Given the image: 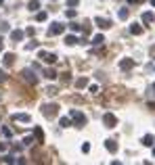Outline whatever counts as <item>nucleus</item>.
I'll list each match as a JSON object with an SVG mask.
<instances>
[{"label":"nucleus","mask_w":155,"mask_h":165,"mask_svg":"<svg viewBox=\"0 0 155 165\" xmlns=\"http://www.w3.org/2000/svg\"><path fill=\"white\" fill-rule=\"evenodd\" d=\"M69 115H71V124H76L78 127H82V125H86V115L82 113V111H78V109H71L69 111Z\"/></svg>","instance_id":"1"},{"label":"nucleus","mask_w":155,"mask_h":165,"mask_svg":"<svg viewBox=\"0 0 155 165\" xmlns=\"http://www.w3.org/2000/svg\"><path fill=\"white\" fill-rule=\"evenodd\" d=\"M42 115H44V117H48V119L57 117V115H59V105H55V102L44 105V107H42Z\"/></svg>","instance_id":"2"},{"label":"nucleus","mask_w":155,"mask_h":165,"mask_svg":"<svg viewBox=\"0 0 155 165\" xmlns=\"http://www.w3.org/2000/svg\"><path fill=\"white\" fill-rule=\"evenodd\" d=\"M38 57L44 61V63H48V65H55V63L59 61V57H57V54H52V52H46V50H40Z\"/></svg>","instance_id":"3"},{"label":"nucleus","mask_w":155,"mask_h":165,"mask_svg":"<svg viewBox=\"0 0 155 165\" xmlns=\"http://www.w3.org/2000/svg\"><path fill=\"white\" fill-rule=\"evenodd\" d=\"M63 32H65V25H63V23H52V25L48 27V32H46V34H48V38H52V36L63 34Z\"/></svg>","instance_id":"4"},{"label":"nucleus","mask_w":155,"mask_h":165,"mask_svg":"<svg viewBox=\"0 0 155 165\" xmlns=\"http://www.w3.org/2000/svg\"><path fill=\"white\" fill-rule=\"evenodd\" d=\"M103 124H105V127L111 130V127H115L117 125V117L113 115V113H105V115H103Z\"/></svg>","instance_id":"5"},{"label":"nucleus","mask_w":155,"mask_h":165,"mask_svg":"<svg viewBox=\"0 0 155 165\" xmlns=\"http://www.w3.org/2000/svg\"><path fill=\"white\" fill-rule=\"evenodd\" d=\"M21 75H23V78H25L30 84H34V86L38 84V78L34 75V71H32V69H23V71H21Z\"/></svg>","instance_id":"6"},{"label":"nucleus","mask_w":155,"mask_h":165,"mask_svg":"<svg viewBox=\"0 0 155 165\" xmlns=\"http://www.w3.org/2000/svg\"><path fill=\"white\" fill-rule=\"evenodd\" d=\"M132 67H134V59H122L119 61V69L122 71H130Z\"/></svg>","instance_id":"7"},{"label":"nucleus","mask_w":155,"mask_h":165,"mask_svg":"<svg viewBox=\"0 0 155 165\" xmlns=\"http://www.w3.org/2000/svg\"><path fill=\"white\" fill-rule=\"evenodd\" d=\"M13 119H15V121H21V124H30V121H32V117H30L27 113H15Z\"/></svg>","instance_id":"8"},{"label":"nucleus","mask_w":155,"mask_h":165,"mask_svg":"<svg viewBox=\"0 0 155 165\" xmlns=\"http://www.w3.org/2000/svg\"><path fill=\"white\" fill-rule=\"evenodd\" d=\"M23 36H25L23 29H13V32H11V40L13 42H21L23 40Z\"/></svg>","instance_id":"9"},{"label":"nucleus","mask_w":155,"mask_h":165,"mask_svg":"<svg viewBox=\"0 0 155 165\" xmlns=\"http://www.w3.org/2000/svg\"><path fill=\"white\" fill-rule=\"evenodd\" d=\"M105 148H107L109 153H117V148H119V144H117L115 140H111V138H109V140H105Z\"/></svg>","instance_id":"10"},{"label":"nucleus","mask_w":155,"mask_h":165,"mask_svg":"<svg viewBox=\"0 0 155 165\" xmlns=\"http://www.w3.org/2000/svg\"><path fill=\"white\" fill-rule=\"evenodd\" d=\"M94 23H96L101 29H109V27H111V21H109V19H101V17H96Z\"/></svg>","instance_id":"11"},{"label":"nucleus","mask_w":155,"mask_h":165,"mask_svg":"<svg viewBox=\"0 0 155 165\" xmlns=\"http://www.w3.org/2000/svg\"><path fill=\"white\" fill-rule=\"evenodd\" d=\"M34 136H36V142H38V144L44 142V132H42V127H40V125L34 127Z\"/></svg>","instance_id":"12"},{"label":"nucleus","mask_w":155,"mask_h":165,"mask_svg":"<svg viewBox=\"0 0 155 165\" xmlns=\"http://www.w3.org/2000/svg\"><path fill=\"white\" fill-rule=\"evenodd\" d=\"M2 63H4V67H11V65L15 63V54H13V52H6L4 59H2Z\"/></svg>","instance_id":"13"},{"label":"nucleus","mask_w":155,"mask_h":165,"mask_svg":"<svg viewBox=\"0 0 155 165\" xmlns=\"http://www.w3.org/2000/svg\"><path fill=\"white\" fill-rule=\"evenodd\" d=\"M153 21H155V15H153V13H143V23H145V25H151Z\"/></svg>","instance_id":"14"},{"label":"nucleus","mask_w":155,"mask_h":165,"mask_svg":"<svg viewBox=\"0 0 155 165\" xmlns=\"http://www.w3.org/2000/svg\"><path fill=\"white\" fill-rule=\"evenodd\" d=\"M57 75H59V73H57L55 69H50V67L44 69V78H48V80H57Z\"/></svg>","instance_id":"15"},{"label":"nucleus","mask_w":155,"mask_h":165,"mask_svg":"<svg viewBox=\"0 0 155 165\" xmlns=\"http://www.w3.org/2000/svg\"><path fill=\"white\" fill-rule=\"evenodd\" d=\"M143 144H145V146H153V144H155V138L151 136V134L143 136Z\"/></svg>","instance_id":"16"},{"label":"nucleus","mask_w":155,"mask_h":165,"mask_svg":"<svg viewBox=\"0 0 155 165\" xmlns=\"http://www.w3.org/2000/svg\"><path fill=\"white\" fill-rule=\"evenodd\" d=\"M103 42H105V36H103V34H96V36L92 38V44H94V46H103Z\"/></svg>","instance_id":"17"},{"label":"nucleus","mask_w":155,"mask_h":165,"mask_svg":"<svg viewBox=\"0 0 155 165\" xmlns=\"http://www.w3.org/2000/svg\"><path fill=\"white\" fill-rule=\"evenodd\" d=\"M130 34H134V36H141V34H143V27H141L138 23H134V25H130Z\"/></svg>","instance_id":"18"},{"label":"nucleus","mask_w":155,"mask_h":165,"mask_svg":"<svg viewBox=\"0 0 155 165\" xmlns=\"http://www.w3.org/2000/svg\"><path fill=\"white\" fill-rule=\"evenodd\" d=\"M88 86V78H80V80H76V88L78 90H82V88H86Z\"/></svg>","instance_id":"19"},{"label":"nucleus","mask_w":155,"mask_h":165,"mask_svg":"<svg viewBox=\"0 0 155 165\" xmlns=\"http://www.w3.org/2000/svg\"><path fill=\"white\" fill-rule=\"evenodd\" d=\"M128 15H130V11H128V8H119V13H117V17H119L122 21H126V19H128Z\"/></svg>","instance_id":"20"},{"label":"nucleus","mask_w":155,"mask_h":165,"mask_svg":"<svg viewBox=\"0 0 155 165\" xmlns=\"http://www.w3.org/2000/svg\"><path fill=\"white\" fill-rule=\"evenodd\" d=\"M27 8H30V11H38L40 2H38V0H30V2H27Z\"/></svg>","instance_id":"21"},{"label":"nucleus","mask_w":155,"mask_h":165,"mask_svg":"<svg viewBox=\"0 0 155 165\" xmlns=\"http://www.w3.org/2000/svg\"><path fill=\"white\" fill-rule=\"evenodd\" d=\"M59 124H61V127H69L71 125V117H61Z\"/></svg>","instance_id":"22"},{"label":"nucleus","mask_w":155,"mask_h":165,"mask_svg":"<svg viewBox=\"0 0 155 165\" xmlns=\"http://www.w3.org/2000/svg\"><path fill=\"white\" fill-rule=\"evenodd\" d=\"M6 32H11V25H8L6 21H2V23H0V34H6Z\"/></svg>","instance_id":"23"},{"label":"nucleus","mask_w":155,"mask_h":165,"mask_svg":"<svg viewBox=\"0 0 155 165\" xmlns=\"http://www.w3.org/2000/svg\"><path fill=\"white\" fill-rule=\"evenodd\" d=\"M65 44H67V46H74V44H78V38L76 36H67V38H65Z\"/></svg>","instance_id":"24"},{"label":"nucleus","mask_w":155,"mask_h":165,"mask_svg":"<svg viewBox=\"0 0 155 165\" xmlns=\"http://www.w3.org/2000/svg\"><path fill=\"white\" fill-rule=\"evenodd\" d=\"M2 161H4V163H17V159H15L13 155H4V157H2Z\"/></svg>","instance_id":"25"},{"label":"nucleus","mask_w":155,"mask_h":165,"mask_svg":"<svg viewBox=\"0 0 155 165\" xmlns=\"http://www.w3.org/2000/svg\"><path fill=\"white\" fill-rule=\"evenodd\" d=\"M61 80H63V84H69V82H71V73H69V71H65Z\"/></svg>","instance_id":"26"},{"label":"nucleus","mask_w":155,"mask_h":165,"mask_svg":"<svg viewBox=\"0 0 155 165\" xmlns=\"http://www.w3.org/2000/svg\"><path fill=\"white\" fill-rule=\"evenodd\" d=\"M34 142H36V140H34V136H25V138H23V144H27V146H30V144H34Z\"/></svg>","instance_id":"27"},{"label":"nucleus","mask_w":155,"mask_h":165,"mask_svg":"<svg viewBox=\"0 0 155 165\" xmlns=\"http://www.w3.org/2000/svg\"><path fill=\"white\" fill-rule=\"evenodd\" d=\"M46 17H48V15H46L44 11H42V13H38V15H36V19H38V21H46Z\"/></svg>","instance_id":"28"},{"label":"nucleus","mask_w":155,"mask_h":165,"mask_svg":"<svg viewBox=\"0 0 155 165\" xmlns=\"http://www.w3.org/2000/svg\"><path fill=\"white\" fill-rule=\"evenodd\" d=\"M57 92H59V90H57V88H46V94H48V96H55V94H57Z\"/></svg>","instance_id":"29"},{"label":"nucleus","mask_w":155,"mask_h":165,"mask_svg":"<svg viewBox=\"0 0 155 165\" xmlns=\"http://www.w3.org/2000/svg\"><path fill=\"white\" fill-rule=\"evenodd\" d=\"M2 134H4L6 138H11V136H13V130H8V127H2Z\"/></svg>","instance_id":"30"},{"label":"nucleus","mask_w":155,"mask_h":165,"mask_svg":"<svg viewBox=\"0 0 155 165\" xmlns=\"http://www.w3.org/2000/svg\"><path fill=\"white\" fill-rule=\"evenodd\" d=\"M69 27H71L74 32H82V25H78V23H69Z\"/></svg>","instance_id":"31"},{"label":"nucleus","mask_w":155,"mask_h":165,"mask_svg":"<svg viewBox=\"0 0 155 165\" xmlns=\"http://www.w3.org/2000/svg\"><path fill=\"white\" fill-rule=\"evenodd\" d=\"M65 15H67V17H69V19H74V17H76L78 13H76V11H74V8H69V11H67V13H65Z\"/></svg>","instance_id":"32"},{"label":"nucleus","mask_w":155,"mask_h":165,"mask_svg":"<svg viewBox=\"0 0 155 165\" xmlns=\"http://www.w3.org/2000/svg\"><path fill=\"white\" fill-rule=\"evenodd\" d=\"M4 82H8V78H6L4 71H0V84H4Z\"/></svg>","instance_id":"33"},{"label":"nucleus","mask_w":155,"mask_h":165,"mask_svg":"<svg viewBox=\"0 0 155 165\" xmlns=\"http://www.w3.org/2000/svg\"><path fill=\"white\" fill-rule=\"evenodd\" d=\"M25 34H27V36H36V29H34V27H27Z\"/></svg>","instance_id":"34"},{"label":"nucleus","mask_w":155,"mask_h":165,"mask_svg":"<svg viewBox=\"0 0 155 165\" xmlns=\"http://www.w3.org/2000/svg\"><path fill=\"white\" fill-rule=\"evenodd\" d=\"M25 48H27V50H34V48H38V42H32V44H27Z\"/></svg>","instance_id":"35"},{"label":"nucleus","mask_w":155,"mask_h":165,"mask_svg":"<svg viewBox=\"0 0 155 165\" xmlns=\"http://www.w3.org/2000/svg\"><path fill=\"white\" fill-rule=\"evenodd\" d=\"M80 4V0H67V6H78Z\"/></svg>","instance_id":"36"},{"label":"nucleus","mask_w":155,"mask_h":165,"mask_svg":"<svg viewBox=\"0 0 155 165\" xmlns=\"http://www.w3.org/2000/svg\"><path fill=\"white\" fill-rule=\"evenodd\" d=\"M82 151H84V153H90V144H88V142H86V144H82Z\"/></svg>","instance_id":"37"},{"label":"nucleus","mask_w":155,"mask_h":165,"mask_svg":"<svg viewBox=\"0 0 155 165\" xmlns=\"http://www.w3.org/2000/svg\"><path fill=\"white\" fill-rule=\"evenodd\" d=\"M90 92H92V94H96V92H99V86H94V84H92V86H90Z\"/></svg>","instance_id":"38"},{"label":"nucleus","mask_w":155,"mask_h":165,"mask_svg":"<svg viewBox=\"0 0 155 165\" xmlns=\"http://www.w3.org/2000/svg\"><path fill=\"white\" fill-rule=\"evenodd\" d=\"M0 153H6V144H2V142H0Z\"/></svg>","instance_id":"39"},{"label":"nucleus","mask_w":155,"mask_h":165,"mask_svg":"<svg viewBox=\"0 0 155 165\" xmlns=\"http://www.w3.org/2000/svg\"><path fill=\"white\" fill-rule=\"evenodd\" d=\"M4 50V42H2V36H0V52Z\"/></svg>","instance_id":"40"},{"label":"nucleus","mask_w":155,"mask_h":165,"mask_svg":"<svg viewBox=\"0 0 155 165\" xmlns=\"http://www.w3.org/2000/svg\"><path fill=\"white\" fill-rule=\"evenodd\" d=\"M149 109H151V111H155V100H153V102H149Z\"/></svg>","instance_id":"41"},{"label":"nucleus","mask_w":155,"mask_h":165,"mask_svg":"<svg viewBox=\"0 0 155 165\" xmlns=\"http://www.w3.org/2000/svg\"><path fill=\"white\" fill-rule=\"evenodd\" d=\"M132 4H141V2H145V0H130Z\"/></svg>","instance_id":"42"},{"label":"nucleus","mask_w":155,"mask_h":165,"mask_svg":"<svg viewBox=\"0 0 155 165\" xmlns=\"http://www.w3.org/2000/svg\"><path fill=\"white\" fill-rule=\"evenodd\" d=\"M151 57H155V46H153V48H151Z\"/></svg>","instance_id":"43"},{"label":"nucleus","mask_w":155,"mask_h":165,"mask_svg":"<svg viewBox=\"0 0 155 165\" xmlns=\"http://www.w3.org/2000/svg\"><path fill=\"white\" fill-rule=\"evenodd\" d=\"M151 4H153V6H155V0H151Z\"/></svg>","instance_id":"44"},{"label":"nucleus","mask_w":155,"mask_h":165,"mask_svg":"<svg viewBox=\"0 0 155 165\" xmlns=\"http://www.w3.org/2000/svg\"><path fill=\"white\" fill-rule=\"evenodd\" d=\"M153 92H155V82H153Z\"/></svg>","instance_id":"45"},{"label":"nucleus","mask_w":155,"mask_h":165,"mask_svg":"<svg viewBox=\"0 0 155 165\" xmlns=\"http://www.w3.org/2000/svg\"><path fill=\"white\" fill-rule=\"evenodd\" d=\"M2 2H4V0H0V4H2Z\"/></svg>","instance_id":"46"},{"label":"nucleus","mask_w":155,"mask_h":165,"mask_svg":"<svg viewBox=\"0 0 155 165\" xmlns=\"http://www.w3.org/2000/svg\"><path fill=\"white\" fill-rule=\"evenodd\" d=\"M153 155H155V148H153Z\"/></svg>","instance_id":"47"}]
</instances>
